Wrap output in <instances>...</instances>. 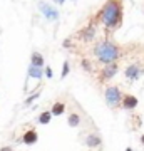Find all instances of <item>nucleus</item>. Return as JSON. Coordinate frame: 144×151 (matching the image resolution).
<instances>
[{
    "label": "nucleus",
    "mask_w": 144,
    "mask_h": 151,
    "mask_svg": "<svg viewBox=\"0 0 144 151\" xmlns=\"http://www.w3.org/2000/svg\"><path fill=\"white\" fill-rule=\"evenodd\" d=\"M39 9H40V12L45 15L47 20H57V19H59V12L55 10L54 7H50L49 4H45V2H39Z\"/></svg>",
    "instance_id": "obj_6"
},
{
    "label": "nucleus",
    "mask_w": 144,
    "mask_h": 151,
    "mask_svg": "<svg viewBox=\"0 0 144 151\" xmlns=\"http://www.w3.org/2000/svg\"><path fill=\"white\" fill-rule=\"evenodd\" d=\"M0 151H12V148H10V146H4Z\"/></svg>",
    "instance_id": "obj_21"
},
{
    "label": "nucleus",
    "mask_w": 144,
    "mask_h": 151,
    "mask_svg": "<svg viewBox=\"0 0 144 151\" xmlns=\"http://www.w3.org/2000/svg\"><path fill=\"white\" fill-rule=\"evenodd\" d=\"M94 57H96L101 64H112L117 62V59L121 57V49L117 44H114L109 39H102L94 45Z\"/></svg>",
    "instance_id": "obj_2"
},
{
    "label": "nucleus",
    "mask_w": 144,
    "mask_h": 151,
    "mask_svg": "<svg viewBox=\"0 0 144 151\" xmlns=\"http://www.w3.org/2000/svg\"><path fill=\"white\" fill-rule=\"evenodd\" d=\"M45 76H47L49 79H50V77L54 76V72H52V69H50V67H47V69H45Z\"/></svg>",
    "instance_id": "obj_19"
},
{
    "label": "nucleus",
    "mask_w": 144,
    "mask_h": 151,
    "mask_svg": "<svg viewBox=\"0 0 144 151\" xmlns=\"http://www.w3.org/2000/svg\"><path fill=\"white\" fill-rule=\"evenodd\" d=\"M50 119H52V113H50V111H44V113L39 116V123L47 124V123H50Z\"/></svg>",
    "instance_id": "obj_15"
},
{
    "label": "nucleus",
    "mask_w": 144,
    "mask_h": 151,
    "mask_svg": "<svg viewBox=\"0 0 144 151\" xmlns=\"http://www.w3.org/2000/svg\"><path fill=\"white\" fill-rule=\"evenodd\" d=\"M64 47H70V39H67V40H64V44H62Z\"/></svg>",
    "instance_id": "obj_20"
},
{
    "label": "nucleus",
    "mask_w": 144,
    "mask_h": 151,
    "mask_svg": "<svg viewBox=\"0 0 144 151\" xmlns=\"http://www.w3.org/2000/svg\"><path fill=\"white\" fill-rule=\"evenodd\" d=\"M117 69H119V65L116 64V62H112V64H106L101 70H99V76H97L99 82H106V81H109V79H112L114 76L117 74Z\"/></svg>",
    "instance_id": "obj_4"
},
{
    "label": "nucleus",
    "mask_w": 144,
    "mask_h": 151,
    "mask_svg": "<svg viewBox=\"0 0 144 151\" xmlns=\"http://www.w3.org/2000/svg\"><path fill=\"white\" fill-rule=\"evenodd\" d=\"M126 151H133V150H131V148H126Z\"/></svg>",
    "instance_id": "obj_24"
},
{
    "label": "nucleus",
    "mask_w": 144,
    "mask_h": 151,
    "mask_svg": "<svg viewBox=\"0 0 144 151\" xmlns=\"http://www.w3.org/2000/svg\"><path fill=\"white\" fill-rule=\"evenodd\" d=\"M123 0H107L97 12V19L107 30H116L123 24Z\"/></svg>",
    "instance_id": "obj_1"
},
{
    "label": "nucleus",
    "mask_w": 144,
    "mask_h": 151,
    "mask_svg": "<svg viewBox=\"0 0 144 151\" xmlns=\"http://www.w3.org/2000/svg\"><path fill=\"white\" fill-rule=\"evenodd\" d=\"M54 2H55V4H64L65 0H54Z\"/></svg>",
    "instance_id": "obj_22"
},
{
    "label": "nucleus",
    "mask_w": 144,
    "mask_h": 151,
    "mask_svg": "<svg viewBox=\"0 0 144 151\" xmlns=\"http://www.w3.org/2000/svg\"><path fill=\"white\" fill-rule=\"evenodd\" d=\"M85 145L89 146V148H99L102 145V139L99 134H89L85 138Z\"/></svg>",
    "instance_id": "obj_10"
},
{
    "label": "nucleus",
    "mask_w": 144,
    "mask_h": 151,
    "mask_svg": "<svg viewBox=\"0 0 144 151\" xmlns=\"http://www.w3.org/2000/svg\"><path fill=\"white\" fill-rule=\"evenodd\" d=\"M29 77L42 79V67H35V65L30 64V67H29Z\"/></svg>",
    "instance_id": "obj_14"
},
{
    "label": "nucleus",
    "mask_w": 144,
    "mask_h": 151,
    "mask_svg": "<svg viewBox=\"0 0 144 151\" xmlns=\"http://www.w3.org/2000/svg\"><path fill=\"white\" fill-rule=\"evenodd\" d=\"M39 96H40L39 92H34L32 96H29V97H27V99H25V104H27V106H29V104H32V103H34V101H35V99H37Z\"/></svg>",
    "instance_id": "obj_17"
},
{
    "label": "nucleus",
    "mask_w": 144,
    "mask_h": 151,
    "mask_svg": "<svg viewBox=\"0 0 144 151\" xmlns=\"http://www.w3.org/2000/svg\"><path fill=\"white\" fill-rule=\"evenodd\" d=\"M141 143H143V145H144V134L141 136Z\"/></svg>",
    "instance_id": "obj_23"
},
{
    "label": "nucleus",
    "mask_w": 144,
    "mask_h": 151,
    "mask_svg": "<svg viewBox=\"0 0 144 151\" xmlns=\"http://www.w3.org/2000/svg\"><path fill=\"white\" fill-rule=\"evenodd\" d=\"M94 34H96V25H94V24H89V25H85V27L80 30L79 35L82 37V40H84V42H89V40H92Z\"/></svg>",
    "instance_id": "obj_9"
},
{
    "label": "nucleus",
    "mask_w": 144,
    "mask_h": 151,
    "mask_svg": "<svg viewBox=\"0 0 144 151\" xmlns=\"http://www.w3.org/2000/svg\"><path fill=\"white\" fill-rule=\"evenodd\" d=\"M69 70H70V67H69V62H64V65H62V72H60V79H64L65 76L69 74Z\"/></svg>",
    "instance_id": "obj_16"
},
{
    "label": "nucleus",
    "mask_w": 144,
    "mask_h": 151,
    "mask_svg": "<svg viewBox=\"0 0 144 151\" xmlns=\"http://www.w3.org/2000/svg\"><path fill=\"white\" fill-rule=\"evenodd\" d=\"M138 97L133 96V94H124L123 99H121V108L123 109H128V111H131V109H134L136 106H138Z\"/></svg>",
    "instance_id": "obj_7"
},
{
    "label": "nucleus",
    "mask_w": 144,
    "mask_h": 151,
    "mask_svg": "<svg viewBox=\"0 0 144 151\" xmlns=\"http://www.w3.org/2000/svg\"><path fill=\"white\" fill-rule=\"evenodd\" d=\"M104 97H106V103L109 104V108L117 109L121 106V99H123V94L119 91L117 86H107L106 91H104Z\"/></svg>",
    "instance_id": "obj_3"
},
{
    "label": "nucleus",
    "mask_w": 144,
    "mask_h": 151,
    "mask_svg": "<svg viewBox=\"0 0 144 151\" xmlns=\"http://www.w3.org/2000/svg\"><path fill=\"white\" fill-rule=\"evenodd\" d=\"M80 121H82V118H80L77 113H70L69 114V119H67V123H69L70 128H77L80 124Z\"/></svg>",
    "instance_id": "obj_13"
},
{
    "label": "nucleus",
    "mask_w": 144,
    "mask_h": 151,
    "mask_svg": "<svg viewBox=\"0 0 144 151\" xmlns=\"http://www.w3.org/2000/svg\"><path fill=\"white\" fill-rule=\"evenodd\" d=\"M143 67L138 64H131L126 67V72H124V76H126V79H129V81H138L139 77L143 76Z\"/></svg>",
    "instance_id": "obj_5"
},
{
    "label": "nucleus",
    "mask_w": 144,
    "mask_h": 151,
    "mask_svg": "<svg viewBox=\"0 0 144 151\" xmlns=\"http://www.w3.org/2000/svg\"><path fill=\"white\" fill-rule=\"evenodd\" d=\"M37 139H39V134L34 128L27 129L25 133H24V136H22V143H25V145H35Z\"/></svg>",
    "instance_id": "obj_8"
},
{
    "label": "nucleus",
    "mask_w": 144,
    "mask_h": 151,
    "mask_svg": "<svg viewBox=\"0 0 144 151\" xmlns=\"http://www.w3.org/2000/svg\"><path fill=\"white\" fill-rule=\"evenodd\" d=\"M30 64L35 65V67H44V57H42V54H39V52H32V55H30Z\"/></svg>",
    "instance_id": "obj_12"
},
{
    "label": "nucleus",
    "mask_w": 144,
    "mask_h": 151,
    "mask_svg": "<svg viewBox=\"0 0 144 151\" xmlns=\"http://www.w3.org/2000/svg\"><path fill=\"white\" fill-rule=\"evenodd\" d=\"M82 67H84V69L87 70V72H89V70H92V67H91V60H89V59H82Z\"/></svg>",
    "instance_id": "obj_18"
},
{
    "label": "nucleus",
    "mask_w": 144,
    "mask_h": 151,
    "mask_svg": "<svg viewBox=\"0 0 144 151\" xmlns=\"http://www.w3.org/2000/svg\"><path fill=\"white\" fill-rule=\"evenodd\" d=\"M50 113H52V116H62V114L65 113V103H62V101L54 103L52 104V109H50Z\"/></svg>",
    "instance_id": "obj_11"
}]
</instances>
